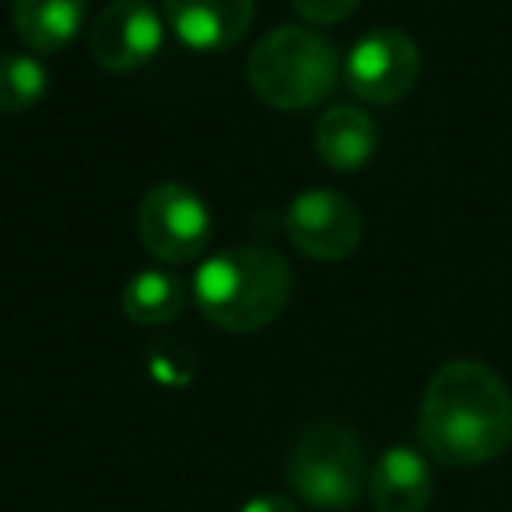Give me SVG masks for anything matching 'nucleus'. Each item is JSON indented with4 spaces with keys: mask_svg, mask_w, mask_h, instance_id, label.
Returning a JSON list of instances; mask_svg holds the SVG:
<instances>
[{
    "mask_svg": "<svg viewBox=\"0 0 512 512\" xmlns=\"http://www.w3.org/2000/svg\"><path fill=\"white\" fill-rule=\"evenodd\" d=\"M316 155L334 172H358L369 165L379 144V127L365 109L334 106L316 120L313 130Z\"/></svg>",
    "mask_w": 512,
    "mask_h": 512,
    "instance_id": "11",
    "label": "nucleus"
},
{
    "mask_svg": "<svg viewBox=\"0 0 512 512\" xmlns=\"http://www.w3.org/2000/svg\"><path fill=\"white\" fill-rule=\"evenodd\" d=\"M292 299V267L264 246L218 249L197 267L193 302L207 323L228 334H256L271 327Z\"/></svg>",
    "mask_w": 512,
    "mask_h": 512,
    "instance_id": "2",
    "label": "nucleus"
},
{
    "mask_svg": "<svg viewBox=\"0 0 512 512\" xmlns=\"http://www.w3.org/2000/svg\"><path fill=\"white\" fill-rule=\"evenodd\" d=\"M88 0H15L11 18L22 43L36 53H60L85 22Z\"/></svg>",
    "mask_w": 512,
    "mask_h": 512,
    "instance_id": "12",
    "label": "nucleus"
},
{
    "mask_svg": "<svg viewBox=\"0 0 512 512\" xmlns=\"http://www.w3.org/2000/svg\"><path fill=\"white\" fill-rule=\"evenodd\" d=\"M46 88H50V74L36 57H25V53H4L0 57V113L4 116L36 109L43 102Z\"/></svg>",
    "mask_w": 512,
    "mask_h": 512,
    "instance_id": "14",
    "label": "nucleus"
},
{
    "mask_svg": "<svg viewBox=\"0 0 512 512\" xmlns=\"http://www.w3.org/2000/svg\"><path fill=\"white\" fill-rule=\"evenodd\" d=\"M421 446L449 467H481L512 446V393L495 369L453 358L432 372L418 414Z\"/></svg>",
    "mask_w": 512,
    "mask_h": 512,
    "instance_id": "1",
    "label": "nucleus"
},
{
    "mask_svg": "<svg viewBox=\"0 0 512 512\" xmlns=\"http://www.w3.org/2000/svg\"><path fill=\"white\" fill-rule=\"evenodd\" d=\"M421 74V50L407 32L376 29L351 46L344 60V81L351 95L369 106H393L400 102Z\"/></svg>",
    "mask_w": 512,
    "mask_h": 512,
    "instance_id": "6",
    "label": "nucleus"
},
{
    "mask_svg": "<svg viewBox=\"0 0 512 512\" xmlns=\"http://www.w3.org/2000/svg\"><path fill=\"white\" fill-rule=\"evenodd\" d=\"M432 491V467L411 446L386 449L369 470V498L376 512H428Z\"/></svg>",
    "mask_w": 512,
    "mask_h": 512,
    "instance_id": "10",
    "label": "nucleus"
},
{
    "mask_svg": "<svg viewBox=\"0 0 512 512\" xmlns=\"http://www.w3.org/2000/svg\"><path fill=\"white\" fill-rule=\"evenodd\" d=\"M246 78L256 99L281 113H302L330 99L341 78L337 50L302 25H281L253 46Z\"/></svg>",
    "mask_w": 512,
    "mask_h": 512,
    "instance_id": "3",
    "label": "nucleus"
},
{
    "mask_svg": "<svg viewBox=\"0 0 512 512\" xmlns=\"http://www.w3.org/2000/svg\"><path fill=\"white\" fill-rule=\"evenodd\" d=\"M186 281L169 271H141L123 288V313L141 327L172 323L186 309Z\"/></svg>",
    "mask_w": 512,
    "mask_h": 512,
    "instance_id": "13",
    "label": "nucleus"
},
{
    "mask_svg": "<svg viewBox=\"0 0 512 512\" xmlns=\"http://www.w3.org/2000/svg\"><path fill=\"white\" fill-rule=\"evenodd\" d=\"M162 39L165 25L148 0H113L92 25L88 50L99 67L113 74H130L158 57Z\"/></svg>",
    "mask_w": 512,
    "mask_h": 512,
    "instance_id": "8",
    "label": "nucleus"
},
{
    "mask_svg": "<svg viewBox=\"0 0 512 512\" xmlns=\"http://www.w3.org/2000/svg\"><path fill=\"white\" fill-rule=\"evenodd\" d=\"M253 8V0H165V22L183 46L218 53L246 36Z\"/></svg>",
    "mask_w": 512,
    "mask_h": 512,
    "instance_id": "9",
    "label": "nucleus"
},
{
    "mask_svg": "<svg viewBox=\"0 0 512 512\" xmlns=\"http://www.w3.org/2000/svg\"><path fill=\"white\" fill-rule=\"evenodd\" d=\"M288 484L313 509H351L369 491L362 439L334 421L309 425L288 453Z\"/></svg>",
    "mask_w": 512,
    "mask_h": 512,
    "instance_id": "4",
    "label": "nucleus"
},
{
    "mask_svg": "<svg viewBox=\"0 0 512 512\" xmlns=\"http://www.w3.org/2000/svg\"><path fill=\"white\" fill-rule=\"evenodd\" d=\"M137 235L162 264H193L211 242V211L193 186L158 183L137 207Z\"/></svg>",
    "mask_w": 512,
    "mask_h": 512,
    "instance_id": "5",
    "label": "nucleus"
},
{
    "mask_svg": "<svg viewBox=\"0 0 512 512\" xmlns=\"http://www.w3.org/2000/svg\"><path fill=\"white\" fill-rule=\"evenodd\" d=\"M239 512H299V505L288 495H256Z\"/></svg>",
    "mask_w": 512,
    "mask_h": 512,
    "instance_id": "16",
    "label": "nucleus"
},
{
    "mask_svg": "<svg viewBox=\"0 0 512 512\" xmlns=\"http://www.w3.org/2000/svg\"><path fill=\"white\" fill-rule=\"evenodd\" d=\"M362 0H292V8L299 11L306 22L313 25H337L358 11Z\"/></svg>",
    "mask_w": 512,
    "mask_h": 512,
    "instance_id": "15",
    "label": "nucleus"
},
{
    "mask_svg": "<svg viewBox=\"0 0 512 512\" xmlns=\"http://www.w3.org/2000/svg\"><path fill=\"white\" fill-rule=\"evenodd\" d=\"M285 232L299 253L320 264L348 260L362 242V214L348 197L327 186L302 190L285 214Z\"/></svg>",
    "mask_w": 512,
    "mask_h": 512,
    "instance_id": "7",
    "label": "nucleus"
}]
</instances>
